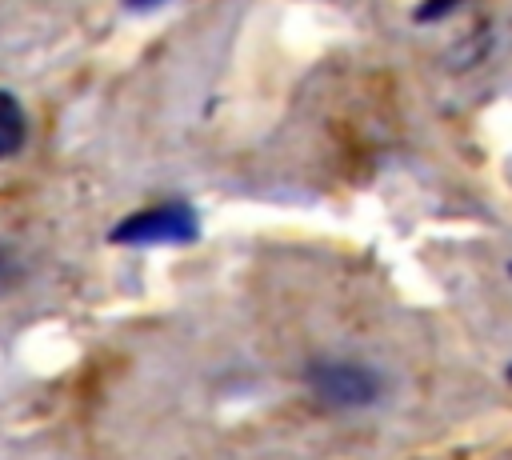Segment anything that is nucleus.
Wrapping results in <instances>:
<instances>
[{
    "label": "nucleus",
    "instance_id": "f257e3e1",
    "mask_svg": "<svg viewBox=\"0 0 512 460\" xmlns=\"http://www.w3.org/2000/svg\"><path fill=\"white\" fill-rule=\"evenodd\" d=\"M300 376H304V388L312 392V400L324 408H336V412L376 408L388 392L384 372L360 356H316L304 364Z\"/></svg>",
    "mask_w": 512,
    "mask_h": 460
},
{
    "label": "nucleus",
    "instance_id": "f03ea898",
    "mask_svg": "<svg viewBox=\"0 0 512 460\" xmlns=\"http://www.w3.org/2000/svg\"><path fill=\"white\" fill-rule=\"evenodd\" d=\"M200 240V212L188 200H156L108 228V244L116 248H184Z\"/></svg>",
    "mask_w": 512,
    "mask_h": 460
},
{
    "label": "nucleus",
    "instance_id": "7ed1b4c3",
    "mask_svg": "<svg viewBox=\"0 0 512 460\" xmlns=\"http://www.w3.org/2000/svg\"><path fill=\"white\" fill-rule=\"evenodd\" d=\"M28 144V116H24V104L0 88V160H12L20 148Z\"/></svg>",
    "mask_w": 512,
    "mask_h": 460
},
{
    "label": "nucleus",
    "instance_id": "20e7f679",
    "mask_svg": "<svg viewBox=\"0 0 512 460\" xmlns=\"http://www.w3.org/2000/svg\"><path fill=\"white\" fill-rule=\"evenodd\" d=\"M468 0H420L416 4V12H412V20L416 24H436V20H448L452 12H460Z\"/></svg>",
    "mask_w": 512,
    "mask_h": 460
},
{
    "label": "nucleus",
    "instance_id": "39448f33",
    "mask_svg": "<svg viewBox=\"0 0 512 460\" xmlns=\"http://www.w3.org/2000/svg\"><path fill=\"white\" fill-rule=\"evenodd\" d=\"M20 280H24V260L16 256V248L0 244V296H8Z\"/></svg>",
    "mask_w": 512,
    "mask_h": 460
},
{
    "label": "nucleus",
    "instance_id": "423d86ee",
    "mask_svg": "<svg viewBox=\"0 0 512 460\" xmlns=\"http://www.w3.org/2000/svg\"><path fill=\"white\" fill-rule=\"evenodd\" d=\"M168 0H124V8L128 12H136V16H148V12H156V8H164Z\"/></svg>",
    "mask_w": 512,
    "mask_h": 460
},
{
    "label": "nucleus",
    "instance_id": "0eeeda50",
    "mask_svg": "<svg viewBox=\"0 0 512 460\" xmlns=\"http://www.w3.org/2000/svg\"><path fill=\"white\" fill-rule=\"evenodd\" d=\"M504 376H508V380H512V364H508V368H504Z\"/></svg>",
    "mask_w": 512,
    "mask_h": 460
},
{
    "label": "nucleus",
    "instance_id": "6e6552de",
    "mask_svg": "<svg viewBox=\"0 0 512 460\" xmlns=\"http://www.w3.org/2000/svg\"><path fill=\"white\" fill-rule=\"evenodd\" d=\"M508 276H512V260H508Z\"/></svg>",
    "mask_w": 512,
    "mask_h": 460
}]
</instances>
